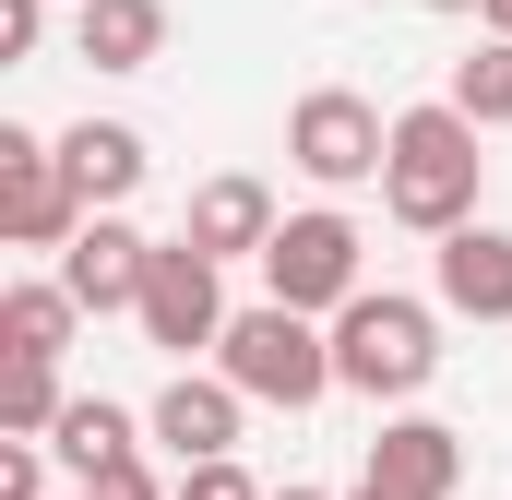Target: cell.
<instances>
[{
  "label": "cell",
  "instance_id": "obj_5",
  "mask_svg": "<svg viewBox=\"0 0 512 500\" xmlns=\"http://www.w3.org/2000/svg\"><path fill=\"white\" fill-rule=\"evenodd\" d=\"M84 227H96V203L72 191L60 143H36L24 120H0V239L12 250H72Z\"/></svg>",
  "mask_w": 512,
  "mask_h": 500
},
{
  "label": "cell",
  "instance_id": "obj_4",
  "mask_svg": "<svg viewBox=\"0 0 512 500\" xmlns=\"http://www.w3.org/2000/svg\"><path fill=\"white\" fill-rule=\"evenodd\" d=\"M262 286H274V310H298V322H334V310H358L370 298V274H358V227L322 203V215H286L274 250H262Z\"/></svg>",
  "mask_w": 512,
  "mask_h": 500
},
{
  "label": "cell",
  "instance_id": "obj_21",
  "mask_svg": "<svg viewBox=\"0 0 512 500\" xmlns=\"http://www.w3.org/2000/svg\"><path fill=\"white\" fill-rule=\"evenodd\" d=\"M36 36H48V0H0V60H36Z\"/></svg>",
  "mask_w": 512,
  "mask_h": 500
},
{
  "label": "cell",
  "instance_id": "obj_2",
  "mask_svg": "<svg viewBox=\"0 0 512 500\" xmlns=\"http://www.w3.org/2000/svg\"><path fill=\"white\" fill-rule=\"evenodd\" d=\"M429 370H441V310H429V298L370 286L358 310H334V381H346V393L405 405V393H429Z\"/></svg>",
  "mask_w": 512,
  "mask_h": 500
},
{
  "label": "cell",
  "instance_id": "obj_7",
  "mask_svg": "<svg viewBox=\"0 0 512 500\" xmlns=\"http://www.w3.org/2000/svg\"><path fill=\"white\" fill-rule=\"evenodd\" d=\"M167 358H191V346H227V262H203L191 239H155V274H143V310H131Z\"/></svg>",
  "mask_w": 512,
  "mask_h": 500
},
{
  "label": "cell",
  "instance_id": "obj_3",
  "mask_svg": "<svg viewBox=\"0 0 512 500\" xmlns=\"http://www.w3.org/2000/svg\"><path fill=\"white\" fill-rule=\"evenodd\" d=\"M215 370L239 381L251 405H286V417H298V405H322V393H334V334L262 298V310H239V322H227V346H215Z\"/></svg>",
  "mask_w": 512,
  "mask_h": 500
},
{
  "label": "cell",
  "instance_id": "obj_24",
  "mask_svg": "<svg viewBox=\"0 0 512 500\" xmlns=\"http://www.w3.org/2000/svg\"><path fill=\"white\" fill-rule=\"evenodd\" d=\"M429 12H489V0H429Z\"/></svg>",
  "mask_w": 512,
  "mask_h": 500
},
{
  "label": "cell",
  "instance_id": "obj_1",
  "mask_svg": "<svg viewBox=\"0 0 512 500\" xmlns=\"http://www.w3.org/2000/svg\"><path fill=\"white\" fill-rule=\"evenodd\" d=\"M477 179H489V155H477V120L465 108H405L393 120V167H382V215L393 227L465 239L477 227Z\"/></svg>",
  "mask_w": 512,
  "mask_h": 500
},
{
  "label": "cell",
  "instance_id": "obj_9",
  "mask_svg": "<svg viewBox=\"0 0 512 500\" xmlns=\"http://www.w3.org/2000/svg\"><path fill=\"white\" fill-rule=\"evenodd\" d=\"M274 227H286V215H274V191H262L251 167L203 179V191H191V215H179V239L203 250V262H262V250H274Z\"/></svg>",
  "mask_w": 512,
  "mask_h": 500
},
{
  "label": "cell",
  "instance_id": "obj_22",
  "mask_svg": "<svg viewBox=\"0 0 512 500\" xmlns=\"http://www.w3.org/2000/svg\"><path fill=\"white\" fill-rule=\"evenodd\" d=\"M84 500H179V489H155V465H108Z\"/></svg>",
  "mask_w": 512,
  "mask_h": 500
},
{
  "label": "cell",
  "instance_id": "obj_18",
  "mask_svg": "<svg viewBox=\"0 0 512 500\" xmlns=\"http://www.w3.org/2000/svg\"><path fill=\"white\" fill-rule=\"evenodd\" d=\"M441 108H465L477 131H501V120H512V36H489L477 60H453V96H441Z\"/></svg>",
  "mask_w": 512,
  "mask_h": 500
},
{
  "label": "cell",
  "instance_id": "obj_8",
  "mask_svg": "<svg viewBox=\"0 0 512 500\" xmlns=\"http://www.w3.org/2000/svg\"><path fill=\"white\" fill-rule=\"evenodd\" d=\"M239 417H251V393H239L227 370H179L167 393H155L143 429H155L179 465H227V453H239Z\"/></svg>",
  "mask_w": 512,
  "mask_h": 500
},
{
  "label": "cell",
  "instance_id": "obj_17",
  "mask_svg": "<svg viewBox=\"0 0 512 500\" xmlns=\"http://www.w3.org/2000/svg\"><path fill=\"white\" fill-rule=\"evenodd\" d=\"M60 417H72L60 370H36V358H24V370H0V441H48Z\"/></svg>",
  "mask_w": 512,
  "mask_h": 500
},
{
  "label": "cell",
  "instance_id": "obj_11",
  "mask_svg": "<svg viewBox=\"0 0 512 500\" xmlns=\"http://www.w3.org/2000/svg\"><path fill=\"white\" fill-rule=\"evenodd\" d=\"M370 489H393V500H453V489H465V429H441V417H393L382 441H370Z\"/></svg>",
  "mask_w": 512,
  "mask_h": 500
},
{
  "label": "cell",
  "instance_id": "obj_19",
  "mask_svg": "<svg viewBox=\"0 0 512 500\" xmlns=\"http://www.w3.org/2000/svg\"><path fill=\"white\" fill-rule=\"evenodd\" d=\"M179 500H274V489H262L251 465L227 453V465H179Z\"/></svg>",
  "mask_w": 512,
  "mask_h": 500
},
{
  "label": "cell",
  "instance_id": "obj_16",
  "mask_svg": "<svg viewBox=\"0 0 512 500\" xmlns=\"http://www.w3.org/2000/svg\"><path fill=\"white\" fill-rule=\"evenodd\" d=\"M48 453H60V465H72V477L96 489L108 465H143V429H131V417L108 405V393H72V417L48 429Z\"/></svg>",
  "mask_w": 512,
  "mask_h": 500
},
{
  "label": "cell",
  "instance_id": "obj_25",
  "mask_svg": "<svg viewBox=\"0 0 512 500\" xmlns=\"http://www.w3.org/2000/svg\"><path fill=\"white\" fill-rule=\"evenodd\" d=\"M358 500H393V489H370V477H358Z\"/></svg>",
  "mask_w": 512,
  "mask_h": 500
},
{
  "label": "cell",
  "instance_id": "obj_20",
  "mask_svg": "<svg viewBox=\"0 0 512 500\" xmlns=\"http://www.w3.org/2000/svg\"><path fill=\"white\" fill-rule=\"evenodd\" d=\"M0 500H48V453L36 441H0Z\"/></svg>",
  "mask_w": 512,
  "mask_h": 500
},
{
  "label": "cell",
  "instance_id": "obj_27",
  "mask_svg": "<svg viewBox=\"0 0 512 500\" xmlns=\"http://www.w3.org/2000/svg\"><path fill=\"white\" fill-rule=\"evenodd\" d=\"M72 12H84V0H72Z\"/></svg>",
  "mask_w": 512,
  "mask_h": 500
},
{
  "label": "cell",
  "instance_id": "obj_13",
  "mask_svg": "<svg viewBox=\"0 0 512 500\" xmlns=\"http://www.w3.org/2000/svg\"><path fill=\"white\" fill-rule=\"evenodd\" d=\"M60 167H72V191H84L96 215H120L131 191H143L155 155H143V131H131V120H84V131H60Z\"/></svg>",
  "mask_w": 512,
  "mask_h": 500
},
{
  "label": "cell",
  "instance_id": "obj_14",
  "mask_svg": "<svg viewBox=\"0 0 512 500\" xmlns=\"http://www.w3.org/2000/svg\"><path fill=\"white\" fill-rule=\"evenodd\" d=\"M72 322H84V298L60 286V274H24V286H0V358L24 370H60V346H72Z\"/></svg>",
  "mask_w": 512,
  "mask_h": 500
},
{
  "label": "cell",
  "instance_id": "obj_26",
  "mask_svg": "<svg viewBox=\"0 0 512 500\" xmlns=\"http://www.w3.org/2000/svg\"><path fill=\"white\" fill-rule=\"evenodd\" d=\"M274 500H322V489H274Z\"/></svg>",
  "mask_w": 512,
  "mask_h": 500
},
{
  "label": "cell",
  "instance_id": "obj_23",
  "mask_svg": "<svg viewBox=\"0 0 512 500\" xmlns=\"http://www.w3.org/2000/svg\"><path fill=\"white\" fill-rule=\"evenodd\" d=\"M489 36H512V0H489Z\"/></svg>",
  "mask_w": 512,
  "mask_h": 500
},
{
  "label": "cell",
  "instance_id": "obj_10",
  "mask_svg": "<svg viewBox=\"0 0 512 500\" xmlns=\"http://www.w3.org/2000/svg\"><path fill=\"white\" fill-rule=\"evenodd\" d=\"M143 274H155V239H143L131 215H96L84 239L60 250V286H72L84 310H143Z\"/></svg>",
  "mask_w": 512,
  "mask_h": 500
},
{
  "label": "cell",
  "instance_id": "obj_15",
  "mask_svg": "<svg viewBox=\"0 0 512 500\" xmlns=\"http://www.w3.org/2000/svg\"><path fill=\"white\" fill-rule=\"evenodd\" d=\"M72 48L96 72H155L167 60V0H84L72 12Z\"/></svg>",
  "mask_w": 512,
  "mask_h": 500
},
{
  "label": "cell",
  "instance_id": "obj_12",
  "mask_svg": "<svg viewBox=\"0 0 512 500\" xmlns=\"http://www.w3.org/2000/svg\"><path fill=\"white\" fill-rule=\"evenodd\" d=\"M441 310H465V322H512V227H465V239H441Z\"/></svg>",
  "mask_w": 512,
  "mask_h": 500
},
{
  "label": "cell",
  "instance_id": "obj_6",
  "mask_svg": "<svg viewBox=\"0 0 512 500\" xmlns=\"http://www.w3.org/2000/svg\"><path fill=\"white\" fill-rule=\"evenodd\" d=\"M286 155H298V179L358 191V179H382V167H393V120L370 108V96L322 84V96H298V108H286Z\"/></svg>",
  "mask_w": 512,
  "mask_h": 500
}]
</instances>
